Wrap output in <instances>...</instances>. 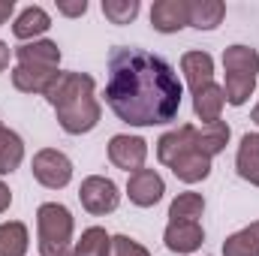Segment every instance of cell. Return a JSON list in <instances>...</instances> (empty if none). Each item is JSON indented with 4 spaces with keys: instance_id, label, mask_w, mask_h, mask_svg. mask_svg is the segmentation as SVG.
<instances>
[{
    "instance_id": "cell-23",
    "label": "cell",
    "mask_w": 259,
    "mask_h": 256,
    "mask_svg": "<svg viewBox=\"0 0 259 256\" xmlns=\"http://www.w3.org/2000/svg\"><path fill=\"white\" fill-rule=\"evenodd\" d=\"M205 214V199L199 193H178L169 205V220H196Z\"/></svg>"
},
{
    "instance_id": "cell-6",
    "label": "cell",
    "mask_w": 259,
    "mask_h": 256,
    "mask_svg": "<svg viewBox=\"0 0 259 256\" xmlns=\"http://www.w3.org/2000/svg\"><path fill=\"white\" fill-rule=\"evenodd\" d=\"M30 172L49 190H61V187H66L72 181V163H69V157H66L64 151H58V148L36 151V157L30 163Z\"/></svg>"
},
{
    "instance_id": "cell-1",
    "label": "cell",
    "mask_w": 259,
    "mask_h": 256,
    "mask_svg": "<svg viewBox=\"0 0 259 256\" xmlns=\"http://www.w3.org/2000/svg\"><path fill=\"white\" fill-rule=\"evenodd\" d=\"M184 88L175 69L163 58L118 46L109 55L106 78V106L130 127H157L169 124L181 112Z\"/></svg>"
},
{
    "instance_id": "cell-16",
    "label": "cell",
    "mask_w": 259,
    "mask_h": 256,
    "mask_svg": "<svg viewBox=\"0 0 259 256\" xmlns=\"http://www.w3.org/2000/svg\"><path fill=\"white\" fill-rule=\"evenodd\" d=\"M181 72H184L190 91L196 94L199 88H205V84L214 81V58L208 52H187L181 58Z\"/></svg>"
},
{
    "instance_id": "cell-30",
    "label": "cell",
    "mask_w": 259,
    "mask_h": 256,
    "mask_svg": "<svg viewBox=\"0 0 259 256\" xmlns=\"http://www.w3.org/2000/svg\"><path fill=\"white\" fill-rule=\"evenodd\" d=\"M6 66H9V46L0 39V72H3Z\"/></svg>"
},
{
    "instance_id": "cell-12",
    "label": "cell",
    "mask_w": 259,
    "mask_h": 256,
    "mask_svg": "<svg viewBox=\"0 0 259 256\" xmlns=\"http://www.w3.org/2000/svg\"><path fill=\"white\" fill-rule=\"evenodd\" d=\"M15 61L18 66H39V69H58L61 64V49L52 39H33V42H21L15 49Z\"/></svg>"
},
{
    "instance_id": "cell-27",
    "label": "cell",
    "mask_w": 259,
    "mask_h": 256,
    "mask_svg": "<svg viewBox=\"0 0 259 256\" xmlns=\"http://www.w3.org/2000/svg\"><path fill=\"white\" fill-rule=\"evenodd\" d=\"M58 12L66 15V18H78L88 12V0H75V3H66V0H58Z\"/></svg>"
},
{
    "instance_id": "cell-25",
    "label": "cell",
    "mask_w": 259,
    "mask_h": 256,
    "mask_svg": "<svg viewBox=\"0 0 259 256\" xmlns=\"http://www.w3.org/2000/svg\"><path fill=\"white\" fill-rule=\"evenodd\" d=\"M139 9H142L139 0H103V15L112 24H130V21H136Z\"/></svg>"
},
{
    "instance_id": "cell-5",
    "label": "cell",
    "mask_w": 259,
    "mask_h": 256,
    "mask_svg": "<svg viewBox=\"0 0 259 256\" xmlns=\"http://www.w3.org/2000/svg\"><path fill=\"white\" fill-rule=\"evenodd\" d=\"M39 256H72V214L61 202H46L36 208Z\"/></svg>"
},
{
    "instance_id": "cell-8",
    "label": "cell",
    "mask_w": 259,
    "mask_h": 256,
    "mask_svg": "<svg viewBox=\"0 0 259 256\" xmlns=\"http://www.w3.org/2000/svg\"><path fill=\"white\" fill-rule=\"evenodd\" d=\"M109 160L115 169H124L127 175L145 169L148 160V142L142 136H130V133H118L109 139Z\"/></svg>"
},
{
    "instance_id": "cell-9",
    "label": "cell",
    "mask_w": 259,
    "mask_h": 256,
    "mask_svg": "<svg viewBox=\"0 0 259 256\" xmlns=\"http://www.w3.org/2000/svg\"><path fill=\"white\" fill-rule=\"evenodd\" d=\"M163 193H166V184H163V178L154 172V169H139V172H133L127 181V196L133 205H139V208H154L160 199H163Z\"/></svg>"
},
{
    "instance_id": "cell-3",
    "label": "cell",
    "mask_w": 259,
    "mask_h": 256,
    "mask_svg": "<svg viewBox=\"0 0 259 256\" xmlns=\"http://www.w3.org/2000/svg\"><path fill=\"white\" fill-rule=\"evenodd\" d=\"M157 160L175 172L178 181L196 184L211 175V157H205L196 145V127L184 124L178 130H169L157 142Z\"/></svg>"
},
{
    "instance_id": "cell-18",
    "label": "cell",
    "mask_w": 259,
    "mask_h": 256,
    "mask_svg": "<svg viewBox=\"0 0 259 256\" xmlns=\"http://www.w3.org/2000/svg\"><path fill=\"white\" fill-rule=\"evenodd\" d=\"M229 136H232V130L226 121H214V124H205V127H196V145H199V151L205 154V157H217L226 145H229Z\"/></svg>"
},
{
    "instance_id": "cell-19",
    "label": "cell",
    "mask_w": 259,
    "mask_h": 256,
    "mask_svg": "<svg viewBox=\"0 0 259 256\" xmlns=\"http://www.w3.org/2000/svg\"><path fill=\"white\" fill-rule=\"evenodd\" d=\"M226 15L223 0H190V27L196 30H214Z\"/></svg>"
},
{
    "instance_id": "cell-22",
    "label": "cell",
    "mask_w": 259,
    "mask_h": 256,
    "mask_svg": "<svg viewBox=\"0 0 259 256\" xmlns=\"http://www.w3.org/2000/svg\"><path fill=\"white\" fill-rule=\"evenodd\" d=\"M109 241H112V235L103 226H91L72 244V256H106L109 253Z\"/></svg>"
},
{
    "instance_id": "cell-14",
    "label": "cell",
    "mask_w": 259,
    "mask_h": 256,
    "mask_svg": "<svg viewBox=\"0 0 259 256\" xmlns=\"http://www.w3.org/2000/svg\"><path fill=\"white\" fill-rule=\"evenodd\" d=\"M49 27H52V18H49V12H46L42 6H27V9H21L18 18L12 21V33H15V39H21V42H33V39L42 36Z\"/></svg>"
},
{
    "instance_id": "cell-2",
    "label": "cell",
    "mask_w": 259,
    "mask_h": 256,
    "mask_svg": "<svg viewBox=\"0 0 259 256\" xmlns=\"http://www.w3.org/2000/svg\"><path fill=\"white\" fill-rule=\"evenodd\" d=\"M94 91H97V84L88 72H58V78L46 91V100L55 109L64 133L81 136L100 124L103 109H100Z\"/></svg>"
},
{
    "instance_id": "cell-7",
    "label": "cell",
    "mask_w": 259,
    "mask_h": 256,
    "mask_svg": "<svg viewBox=\"0 0 259 256\" xmlns=\"http://www.w3.org/2000/svg\"><path fill=\"white\" fill-rule=\"evenodd\" d=\"M78 199H81V208L94 217H103V214H112L118 205H121V193L118 184L112 178H103V175H91L81 181L78 187Z\"/></svg>"
},
{
    "instance_id": "cell-21",
    "label": "cell",
    "mask_w": 259,
    "mask_h": 256,
    "mask_svg": "<svg viewBox=\"0 0 259 256\" xmlns=\"http://www.w3.org/2000/svg\"><path fill=\"white\" fill-rule=\"evenodd\" d=\"M27 226L21 220L0 223V256H24L27 253Z\"/></svg>"
},
{
    "instance_id": "cell-11",
    "label": "cell",
    "mask_w": 259,
    "mask_h": 256,
    "mask_svg": "<svg viewBox=\"0 0 259 256\" xmlns=\"http://www.w3.org/2000/svg\"><path fill=\"white\" fill-rule=\"evenodd\" d=\"M163 241L172 253H196L205 241V232L196 220H169Z\"/></svg>"
},
{
    "instance_id": "cell-15",
    "label": "cell",
    "mask_w": 259,
    "mask_h": 256,
    "mask_svg": "<svg viewBox=\"0 0 259 256\" xmlns=\"http://www.w3.org/2000/svg\"><path fill=\"white\" fill-rule=\"evenodd\" d=\"M61 69H39V66H15L12 69V84L21 94H42L52 88V81L58 78Z\"/></svg>"
},
{
    "instance_id": "cell-24",
    "label": "cell",
    "mask_w": 259,
    "mask_h": 256,
    "mask_svg": "<svg viewBox=\"0 0 259 256\" xmlns=\"http://www.w3.org/2000/svg\"><path fill=\"white\" fill-rule=\"evenodd\" d=\"M223 256H259V235L253 232V226L232 232L223 241Z\"/></svg>"
},
{
    "instance_id": "cell-20",
    "label": "cell",
    "mask_w": 259,
    "mask_h": 256,
    "mask_svg": "<svg viewBox=\"0 0 259 256\" xmlns=\"http://www.w3.org/2000/svg\"><path fill=\"white\" fill-rule=\"evenodd\" d=\"M21 160H24V142H21V136L0 124V175L15 172L21 166Z\"/></svg>"
},
{
    "instance_id": "cell-28",
    "label": "cell",
    "mask_w": 259,
    "mask_h": 256,
    "mask_svg": "<svg viewBox=\"0 0 259 256\" xmlns=\"http://www.w3.org/2000/svg\"><path fill=\"white\" fill-rule=\"evenodd\" d=\"M9 205H12V190H9V187H6V184L0 181V214H3V211H6Z\"/></svg>"
},
{
    "instance_id": "cell-13",
    "label": "cell",
    "mask_w": 259,
    "mask_h": 256,
    "mask_svg": "<svg viewBox=\"0 0 259 256\" xmlns=\"http://www.w3.org/2000/svg\"><path fill=\"white\" fill-rule=\"evenodd\" d=\"M223 106H226V94H223V84H217V81L199 88L193 94V112H196V118L202 121V127L220 121Z\"/></svg>"
},
{
    "instance_id": "cell-32",
    "label": "cell",
    "mask_w": 259,
    "mask_h": 256,
    "mask_svg": "<svg viewBox=\"0 0 259 256\" xmlns=\"http://www.w3.org/2000/svg\"><path fill=\"white\" fill-rule=\"evenodd\" d=\"M250 226H253V232L259 235V220H256V223H250Z\"/></svg>"
},
{
    "instance_id": "cell-4",
    "label": "cell",
    "mask_w": 259,
    "mask_h": 256,
    "mask_svg": "<svg viewBox=\"0 0 259 256\" xmlns=\"http://www.w3.org/2000/svg\"><path fill=\"white\" fill-rule=\"evenodd\" d=\"M223 69H226V81H223V94L229 106H244L256 88L259 75V52L250 46H229L223 52Z\"/></svg>"
},
{
    "instance_id": "cell-17",
    "label": "cell",
    "mask_w": 259,
    "mask_h": 256,
    "mask_svg": "<svg viewBox=\"0 0 259 256\" xmlns=\"http://www.w3.org/2000/svg\"><path fill=\"white\" fill-rule=\"evenodd\" d=\"M235 169L244 181H250L259 187V133H247L238 145V157H235Z\"/></svg>"
},
{
    "instance_id": "cell-26",
    "label": "cell",
    "mask_w": 259,
    "mask_h": 256,
    "mask_svg": "<svg viewBox=\"0 0 259 256\" xmlns=\"http://www.w3.org/2000/svg\"><path fill=\"white\" fill-rule=\"evenodd\" d=\"M106 256H151L139 241H133L130 235H112L109 241V253Z\"/></svg>"
},
{
    "instance_id": "cell-31",
    "label": "cell",
    "mask_w": 259,
    "mask_h": 256,
    "mask_svg": "<svg viewBox=\"0 0 259 256\" xmlns=\"http://www.w3.org/2000/svg\"><path fill=\"white\" fill-rule=\"evenodd\" d=\"M250 121H253V124H256V127H259V103H256V106H253V112H250Z\"/></svg>"
},
{
    "instance_id": "cell-29",
    "label": "cell",
    "mask_w": 259,
    "mask_h": 256,
    "mask_svg": "<svg viewBox=\"0 0 259 256\" xmlns=\"http://www.w3.org/2000/svg\"><path fill=\"white\" fill-rule=\"evenodd\" d=\"M12 12H15V3L12 0H0V24H6Z\"/></svg>"
},
{
    "instance_id": "cell-10",
    "label": "cell",
    "mask_w": 259,
    "mask_h": 256,
    "mask_svg": "<svg viewBox=\"0 0 259 256\" xmlns=\"http://www.w3.org/2000/svg\"><path fill=\"white\" fill-rule=\"evenodd\" d=\"M190 24V0H157L151 6V27L160 33H178Z\"/></svg>"
}]
</instances>
